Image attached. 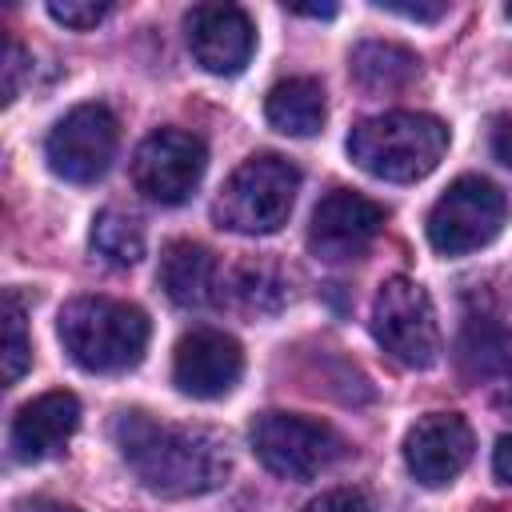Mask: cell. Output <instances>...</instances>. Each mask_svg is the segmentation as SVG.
I'll return each instance as SVG.
<instances>
[{
  "instance_id": "7",
  "label": "cell",
  "mask_w": 512,
  "mask_h": 512,
  "mask_svg": "<svg viewBox=\"0 0 512 512\" xmlns=\"http://www.w3.org/2000/svg\"><path fill=\"white\" fill-rule=\"evenodd\" d=\"M372 336L400 368H432L440 360L436 308L428 292L408 276H392L380 284L372 300Z\"/></svg>"
},
{
  "instance_id": "15",
  "label": "cell",
  "mask_w": 512,
  "mask_h": 512,
  "mask_svg": "<svg viewBox=\"0 0 512 512\" xmlns=\"http://www.w3.org/2000/svg\"><path fill=\"white\" fill-rule=\"evenodd\" d=\"M216 256L196 240H172L160 252V288L180 308H200L216 300Z\"/></svg>"
},
{
  "instance_id": "12",
  "label": "cell",
  "mask_w": 512,
  "mask_h": 512,
  "mask_svg": "<svg viewBox=\"0 0 512 512\" xmlns=\"http://www.w3.org/2000/svg\"><path fill=\"white\" fill-rule=\"evenodd\" d=\"M244 376V352L228 332L192 328L172 352V380L192 400H220Z\"/></svg>"
},
{
  "instance_id": "25",
  "label": "cell",
  "mask_w": 512,
  "mask_h": 512,
  "mask_svg": "<svg viewBox=\"0 0 512 512\" xmlns=\"http://www.w3.org/2000/svg\"><path fill=\"white\" fill-rule=\"evenodd\" d=\"M376 8L380 12H392V16H404V20H420V24H436L444 12H448V4L444 0H436V4H400V0H376Z\"/></svg>"
},
{
  "instance_id": "30",
  "label": "cell",
  "mask_w": 512,
  "mask_h": 512,
  "mask_svg": "<svg viewBox=\"0 0 512 512\" xmlns=\"http://www.w3.org/2000/svg\"><path fill=\"white\" fill-rule=\"evenodd\" d=\"M504 12H508V20H512V4H508V8H504Z\"/></svg>"
},
{
  "instance_id": "24",
  "label": "cell",
  "mask_w": 512,
  "mask_h": 512,
  "mask_svg": "<svg viewBox=\"0 0 512 512\" xmlns=\"http://www.w3.org/2000/svg\"><path fill=\"white\" fill-rule=\"evenodd\" d=\"M24 68H28V56L16 40H4V104H12L20 96V80H24Z\"/></svg>"
},
{
  "instance_id": "2",
  "label": "cell",
  "mask_w": 512,
  "mask_h": 512,
  "mask_svg": "<svg viewBox=\"0 0 512 512\" xmlns=\"http://www.w3.org/2000/svg\"><path fill=\"white\" fill-rule=\"evenodd\" d=\"M144 308L112 296H76L56 316V336L76 368L84 372H128L144 360L148 348Z\"/></svg>"
},
{
  "instance_id": "16",
  "label": "cell",
  "mask_w": 512,
  "mask_h": 512,
  "mask_svg": "<svg viewBox=\"0 0 512 512\" xmlns=\"http://www.w3.org/2000/svg\"><path fill=\"white\" fill-rule=\"evenodd\" d=\"M456 364L464 380H500L512 372V332L496 316H468L456 340Z\"/></svg>"
},
{
  "instance_id": "20",
  "label": "cell",
  "mask_w": 512,
  "mask_h": 512,
  "mask_svg": "<svg viewBox=\"0 0 512 512\" xmlns=\"http://www.w3.org/2000/svg\"><path fill=\"white\" fill-rule=\"evenodd\" d=\"M92 252L104 256L108 264L116 268H132L140 256H144V228L132 212H120V208H104L96 220H92Z\"/></svg>"
},
{
  "instance_id": "18",
  "label": "cell",
  "mask_w": 512,
  "mask_h": 512,
  "mask_svg": "<svg viewBox=\"0 0 512 512\" xmlns=\"http://www.w3.org/2000/svg\"><path fill=\"white\" fill-rule=\"evenodd\" d=\"M420 56L396 40H364L352 48V76L368 92H396L408 80H416Z\"/></svg>"
},
{
  "instance_id": "22",
  "label": "cell",
  "mask_w": 512,
  "mask_h": 512,
  "mask_svg": "<svg viewBox=\"0 0 512 512\" xmlns=\"http://www.w3.org/2000/svg\"><path fill=\"white\" fill-rule=\"evenodd\" d=\"M108 12H112V8H108V4H96V0H52V4H48V16H52L56 24H64V28H76V32L96 28Z\"/></svg>"
},
{
  "instance_id": "14",
  "label": "cell",
  "mask_w": 512,
  "mask_h": 512,
  "mask_svg": "<svg viewBox=\"0 0 512 512\" xmlns=\"http://www.w3.org/2000/svg\"><path fill=\"white\" fill-rule=\"evenodd\" d=\"M80 424V400L64 388L56 392H44L36 400H28L16 416H12V428H8V448L16 460L24 464H36V460H48L56 456L72 432Z\"/></svg>"
},
{
  "instance_id": "1",
  "label": "cell",
  "mask_w": 512,
  "mask_h": 512,
  "mask_svg": "<svg viewBox=\"0 0 512 512\" xmlns=\"http://www.w3.org/2000/svg\"><path fill=\"white\" fill-rule=\"evenodd\" d=\"M112 440L128 472L164 500L216 492L232 472L224 436L200 424H172L128 408L112 420Z\"/></svg>"
},
{
  "instance_id": "21",
  "label": "cell",
  "mask_w": 512,
  "mask_h": 512,
  "mask_svg": "<svg viewBox=\"0 0 512 512\" xmlns=\"http://www.w3.org/2000/svg\"><path fill=\"white\" fill-rule=\"evenodd\" d=\"M32 364V344H28V324H24V300L16 288L4 292V380L16 384Z\"/></svg>"
},
{
  "instance_id": "4",
  "label": "cell",
  "mask_w": 512,
  "mask_h": 512,
  "mask_svg": "<svg viewBox=\"0 0 512 512\" xmlns=\"http://www.w3.org/2000/svg\"><path fill=\"white\" fill-rule=\"evenodd\" d=\"M296 192H300V168L276 152H260L248 156L224 180L212 204V220L240 236H268L288 224Z\"/></svg>"
},
{
  "instance_id": "13",
  "label": "cell",
  "mask_w": 512,
  "mask_h": 512,
  "mask_svg": "<svg viewBox=\"0 0 512 512\" xmlns=\"http://www.w3.org/2000/svg\"><path fill=\"white\" fill-rule=\"evenodd\" d=\"M472 428L456 412H428L404 436V464L424 488L452 484L472 460Z\"/></svg>"
},
{
  "instance_id": "19",
  "label": "cell",
  "mask_w": 512,
  "mask_h": 512,
  "mask_svg": "<svg viewBox=\"0 0 512 512\" xmlns=\"http://www.w3.org/2000/svg\"><path fill=\"white\" fill-rule=\"evenodd\" d=\"M228 288H232L236 308H244L248 316H272V312H280L288 304V276L268 260L240 264L232 272Z\"/></svg>"
},
{
  "instance_id": "8",
  "label": "cell",
  "mask_w": 512,
  "mask_h": 512,
  "mask_svg": "<svg viewBox=\"0 0 512 512\" xmlns=\"http://www.w3.org/2000/svg\"><path fill=\"white\" fill-rule=\"evenodd\" d=\"M120 144V124L112 116V108L104 104H76L72 112H64L48 140H44V160L48 168L68 180V184H92L108 172L112 156Z\"/></svg>"
},
{
  "instance_id": "26",
  "label": "cell",
  "mask_w": 512,
  "mask_h": 512,
  "mask_svg": "<svg viewBox=\"0 0 512 512\" xmlns=\"http://www.w3.org/2000/svg\"><path fill=\"white\" fill-rule=\"evenodd\" d=\"M492 156L504 168H512V112L496 116V124H492Z\"/></svg>"
},
{
  "instance_id": "28",
  "label": "cell",
  "mask_w": 512,
  "mask_h": 512,
  "mask_svg": "<svg viewBox=\"0 0 512 512\" xmlns=\"http://www.w3.org/2000/svg\"><path fill=\"white\" fill-rule=\"evenodd\" d=\"M288 12H296V16H324V20H328V16H336V4H320V8H316V4H312V8H300V4H292Z\"/></svg>"
},
{
  "instance_id": "3",
  "label": "cell",
  "mask_w": 512,
  "mask_h": 512,
  "mask_svg": "<svg viewBox=\"0 0 512 512\" xmlns=\"http://www.w3.org/2000/svg\"><path fill=\"white\" fill-rule=\"evenodd\" d=\"M444 152H448L444 120L408 108L368 116L348 136V156L356 160V168L388 184L424 180L444 160Z\"/></svg>"
},
{
  "instance_id": "10",
  "label": "cell",
  "mask_w": 512,
  "mask_h": 512,
  "mask_svg": "<svg viewBox=\"0 0 512 512\" xmlns=\"http://www.w3.org/2000/svg\"><path fill=\"white\" fill-rule=\"evenodd\" d=\"M384 220H388L384 204H376L352 188H332L312 212L308 248L320 260H352L380 236Z\"/></svg>"
},
{
  "instance_id": "29",
  "label": "cell",
  "mask_w": 512,
  "mask_h": 512,
  "mask_svg": "<svg viewBox=\"0 0 512 512\" xmlns=\"http://www.w3.org/2000/svg\"><path fill=\"white\" fill-rule=\"evenodd\" d=\"M28 512H80V508H72V504H56V500H36Z\"/></svg>"
},
{
  "instance_id": "11",
  "label": "cell",
  "mask_w": 512,
  "mask_h": 512,
  "mask_svg": "<svg viewBox=\"0 0 512 512\" xmlns=\"http://www.w3.org/2000/svg\"><path fill=\"white\" fill-rule=\"evenodd\" d=\"M192 60L212 76H236L256 52V24L236 4H196L184 16Z\"/></svg>"
},
{
  "instance_id": "23",
  "label": "cell",
  "mask_w": 512,
  "mask_h": 512,
  "mask_svg": "<svg viewBox=\"0 0 512 512\" xmlns=\"http://www.w3.org/2000/svg\"><path fill=\"white\" fill-rule=\"evenodd\" d=\"M304 512H376V508L360 488H336V492H324L320 500H312Z\"/></svg>"
},
{
  "instance_id": "6",
  "label": "cell",
  "mask_w": 512,
  "mask_h": 512,
  "mask_svg": "<svg viewBox=\"0 0 512 512\" xmlns=\"http://www.w3.org/2000/svg\"><path fill=\"white\" fill-rule=\"evenodd\" d=\"M252 452L280 480L304 484L328 472L348 448H344V436L324 420H312L300 412H264L252 424Z\"/></svg>"
},
{
  "instance_id": "9",
  "label": "cell",
  "mask_w": 512,
  "mask_h": 512,
  "mask_svg": "<svg viewBox=\"0 0 512 512\" xmlns=\"http://www.w3.org/2000/svg\"><path fill=\"white\" fill-rule=\"evenodd\" d=\"M208 168V148L200 136L184 128H156L152 136L140 140L132 156V184L140 196L156 204H184Z\"/></svg>"
},
{
  "instance_id": "17",
  "label": "cell",
  "mask_w": 512,
  "mask_h": 512,
  "mask_svg": "<svg viewBox=\"0 0 512 512\" xmlns=\"http://www.w3.org/2000/svg\"><path fill=\"white\" fill-rule=\"evenodd\" d=\"M264 116L284 136H316L328 116L324 84L312 76H288V80L272 84V92L264 100Z\"/></svg>"
},
{
  "instance_id": "27",
  "label": "cell",
  "mask_w": 512,
  "mask_h": 512,
  "mask_svg": "<svg viewBox=\"0 0 512 512\" xmlns=\"http://www.w3.org/2000/svg\"><path fill=\"white\" fill-rule=\"evenodd\" d=\"M492 472L500 484H512V436H500L492 448Z\"/></svg>"
},
{
  "instance_id": "5",
  "label": "cell",
  "mask_w": 512,
  "mask_h": 512,
  "mask_svg": "<svg viewBox=\"0 0 512 512\" xmlns=\"http://www.w3.org/2000/svg\"><path fill=\"white\" fill-rule=\"evenodd\" d=\"M508 224V196L484 176H456L428 212V244L440 256H468L492 244Z\"/></svg>"
}]
</instances>
